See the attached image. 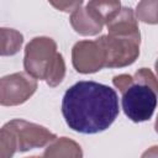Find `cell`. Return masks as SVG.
Returning a JSON list of instances; mask_svg holds the SVG:
<instances>
[{
  "label": "cell",
  "instance_id": "9c48e42d",
  "mask_svg": "<svg viewBox=\"0 0 158 158\" xmlns=\"http://www.w3.org/2000/svg\"><path fill=\"white\" fill-rule=\"evenodd\" d=\"M107 35L116 36H141L138 22L131 7H121L118 12L106 23Z\"/></svg>",
  "mask_w": 158,
  "mask_h": 158
},
{
  "label": "cell",
  "instance_id": "ac0fdd59",
  "mask_svg": "<svg viewBox=\"0 0 158 158\" xmlns=\"http://www.w3.org/2000/svg\"><path fill=\"white\" fill-rule=\"evenodd\" d=\"M26 158H41V157H38V156H32V157H26Z\"/></svg>",
  "mask_w": 158,
  "mask_h": 158
},
{
  "label": "cell",
  "instance_id": "2e32d148",
  "mask_svg": "<svg viewBox=\"0 0 158 158\" xmlns=\"http://www.w3.org/2000/svg\"><path fill=\"white\" fill-rule=\"evenodd\" d=\"M53 7H56L57 10L59 11H64V12H73L75 11L78 7H80L83 5V1L79 0V1H59V2H54V1H51L49 2Z\"/></svg>",
  "mask_w": 158,
  "mask_h": 158
},
{
  "label": "cell",
  "instance_id": "9a60e30c",
  "mask_svg": "<svg viewBox=\"0 0 158 158\" xmlns=\"http://www.w3.org/2000/svg\"><path fill=\"white\" fill-rule=\"evenodd\" d=\"M133 81L132 75L130 74H120V75H115L112 78V84L115 88H117L121 93H123Z\"/></svg>",
  "mask_w": 158,
  "mask_h": 158
},
{
  "label": "cell",
  "instance_id": "4fadbf2b",
  "mask_svg": "<svg viewBox=\"0 0 158 158\" xmlns=\"http://www.w3.org/2000/svg\"><path fill=\"white\" fill-rule=\"evenodd\" d=\"M136 20L156 25L158 22V1L157 0H144L137 4L136 7V14H135Z\"/></svg>",
  "mask_w": 158,
  "mask_h": 158
},
{
  "label": "cell",
  "instance_id": "6da1fadb",
  "mask_svg": "<svg viewBox=\"0 0 158 158\" xmlns=\"http://www.w3.org/2000/svg\"><path fill=\"white\" fill-rule=\"evenodd\" d=\"M120 112L116 91L96 81H78L63 96L62 114L75 132L94 135L107 130Z\"/></svg>",
  "mask_w": 158,
  "mask_h": 158
},
{
  "label": "cell",
  "instance_id": "277c9868",
  "mask_svg": "<svg viewBox=\"0 0 158 158\" xmlns=\"http://www.w3.org/2000/svg\"><path fill=\"white\" fill-rule=\"evenodd\" d=\"M105 52L106 68L131 65L139 56L141 36L105 35L98 38Z\"/></svg>",
  "mask_w": 158,
  "mask_h": 158
},
{
  "label": "cell",
  "instance_id": "5bb4252c",
  "mask_svg": "<svg viewBox=\"0 0 158 158\" xmlns=\"http://www.w3.org/2000/svg\"><path fill=\"white\" fill-rule=\"evenodd\" d=\"M17 151V143L14 133L6 127L0 128V158H12Z\"/></svg>",
  "mask_w": 158,
  "mask_h": 158
},
{
  "label": "cell",
  "instance_id": "7c38bea8",
  "mask_svg": "<svg viewBox=\"0 0 158 158\" xmlns=\"http://www.w3.org/2000/svg\"><path fill=\"white\" fill-rule=\"evenodd\" d=\"M90 10L94 11V14L106 25L121 9L120 1H89L85 4Z\"/></svg>",
  "mask_w": 158,
  "mask_h": 158
},
{
  "label": "cell",
  "instance_id": "52a82bcc",
  "mask_svg": "<svg viewBox=\"0 0 158 158\" xmlns=\"http://www.w3.org/2000/svg\"><path fill=\"white\" fill-rule=\"evenodd\" d=\"M72 63L77 72L83 74L95 73L105 68V52L99 40H84L73 46Z\"/></svg>",
  "mask_w": 158,
  "mask_h": 158
},
{
  "label": "cell",
  "instance_id": "3957f363",
  "mask_svg": "<svg viewBox=\"0 0 158 158\" xmlns=\"http://www.w3.org/2000/svg\"><path fill=\"white\" fill-rule=\"evenodd\" d=\"M132 84L122 93V110L133 122L148 121L157 106V78L148 68L138 69Z\"/></svg>",
  "mask_w": 158,
  "mask_h": 158
},
{
  "label": "cell",
  "instance_id": "8fae6325",
  "mask_svg": "<svg viewBox=\"0 0 158 158\" xmlns=\"http://www.w3.org/2000/svg\"><path fill=\"white\" fill-rule=\"evenodd\" d=\"M23 43V35L15 28L0 27V56L16 54Z\"/></svg>",
  "mask_w": 158,
  "mask_h": 158
},
{
  "label": "cell",
  "instance_id": "5b68a950",
  "mask_svg": "<svg viewBox=\"0 0 158 158\" xmlns=\"http://www.w3.org/2000/svg\"><path fill=\"white\" fill-rule=\"evenodd\" d=\"M4 126L14 133L19 152H27L33 148L44 147L57 138V136L44 126L22 118H14Z\"/></svg>",
  "mask_w": 158,
  "mask_h": 158
},
{
  "label": "cell",
  "instance_id": "7a4b0ae2",
  "mask_svg": "<svg viewBox=\"0 0 158 158\" xmlns=\"http://www.w3.org/2000/svg\"><path fill=\"white\" fill-rule=\"evenodd\" d=\"M23 68L33 79L44 80L52 88L59 85L65 75L63 56L57 52L56 41L46 36L35 37L26 44Z\"/></svg>",
  "mask_w": 158,
  "mask_h": 158
},
{
  "label": "cell",
  "instance_id": "e0dca14e",
  "mask_svg": "<svg viewBox=\"0 0 158 158\" xmlns=\"http://www.w3.org/2000/svg\"><path fill=\"white\" fill-rule=\"evenodd\" d=\"M141 158H158V147L157 146H152L151 148H148Z\"/></svg>",
  "mask_w": 158,
  "mask_h": 158
},
{
  "label": "cell",
  "instance_id": "30bf717a",
  "mask_svg": "<svg viewBox=\"0 0 158 158\" xmlns=\"http://www.w3.org/2000/svg\"><path fill=\"white\" fill-rule=\"evenodd\" d=\"M41 158H83V151L74 139L59 137L49 143Z\"/></svg>",
  "mask_w": 158,
  "mask_h": 158
},
{
  "label": "cell",
  "instance_id": "8992f818",
  "mask_svg": "<svg viewBox=\"0 0 158 158\" xmlns=\"http://www.w3.org/2000/svg\"><path fill=\"white\" fill-rule=\"evenodd\" d=\"M37 90V80L26 72L0 78V105L17 106L26 102Z\"/></svg>",
  "mask_w": 158,
  "mask_h": 158
},
{
  "label": "cell",
  "instance_id": "ba28073f",
  "mask_svg": "<svg viewBox=\"0 0 158 158\" xmlns=\"http://www.w3.org/2000/svg\"><path fill=\"white\" fill-rule=\"evenodd\" d=\"M69 21L74 31L81 36H95L100 33L104 27V22L86 5L73 11Z\"/></svg>",
  "mask_w": 158,
  "mask_h": 158
}]
</instances>
